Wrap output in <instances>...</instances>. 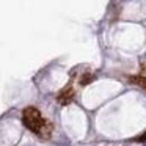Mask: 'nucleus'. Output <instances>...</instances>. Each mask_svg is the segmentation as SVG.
<instances>
[{
	"label": "nucleus",
	"mask_w": 146,
	"mask_h": 146,
	"mask_svg": "<svg viewBox=\"0 0 146 146\" xmlns=\"http://www.w3.org/2000/svg\"><path fill=\"white\" fill-rule=\"evenodd\" d=\"M130 83H135V85L141 86V88L146 90V77H141V76H135V77H130Z\"/></svg>",
	"instance_id": "obj_3"
},
{
	"label": "nucleus",
	"mask_w": 146,
	"mask_h": 146,
	"mask_svg": "<svg viewBox=\"0 0 146 146\" xmlns=\"http://www.w3.org/2000/svg\"><path fill=\"white\" fill-rule=\"evenodd\" d=\"M69 101H72V90L66 88L60 96H58V102H61V104H68Z\"/></svg>",
	"instance_id": "obj_2"
},
{
	"label": "nucleus",
	"mask_w": 146,
	"mask_h": 146,
	"mask_svg": "<svg viewBox=\"0 0 146 146\" xmlns=\"http://www.w3.org/2000/svg\"><path fill=\"white\" fill-rule=\"evenodd\" d=\"M145 140H146V133H143L141 137H137L135 141H145Z\"/></svg>",
	"instance_id": "obj_4"
},
{
	"label": "nucleus",
	"mask_w": 146,
	"mask_h": 146,
	"mask_svg": "<svg viewBox=\"0 0 146 146\" xmlns=\"http://www.w3.org/2000/svg\"><path fill=\"white\" fill-rule=\"evenodd\" d=\"M24 124H25L30 130L36 132L38 135H46L44 133L46 121L42 119L41 113H39L35 107H27L25 110H24Z\"/></svg>",
	"instance_id": "obj_1"
}]
</instances>
